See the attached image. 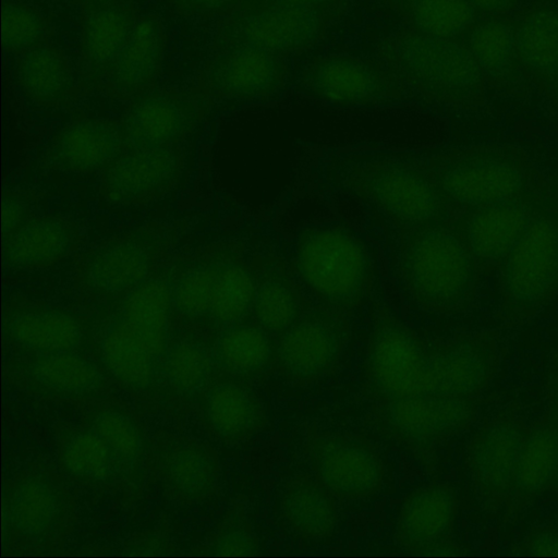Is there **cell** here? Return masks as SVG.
<instances>
[{"mask_svg":"<svg viewBox=\"0 0 558 558\" xmlns=\"http://www.w3.org/2000/svg\"><path fill=\"white\" fill-rule=\"evenodd\" d=\"M492 350L476 337L423 339L388 306L373 318L360 396L371 426L421 462L470 422Z\"/></svg>","mask_w":558,"mask_h":558,"instance_id":"cell-1","label":"cell"},{"mask_svg":"<svg viewBox=\"0 0 558 558\" xmlns=\"http://www.w3.org/2000/svg\"><path fill=\"white\" fill-rule=\"evenodd\" d=\"M398 265L412 300L425 312L451 315L473 303L483 269L449 222L399 232Z\"/></svg>","mask_w":558,"mask_h":558,"instance_id":"cell-2","label":"cell"},{"mask_svg":"<svg viewBox=\"0 0 558 558\" xmlns=\"http://www.w3.org/2000/svg\"><path fill=\"white\" fill-rule=\"evenodd\" d=\"M171 301L168 286L157 280L141 283L123 300L100 339V361L110 376L135 390L158 380Z\"/></svg>","mask_w":558,"mask_h":558,"instance_id":"cell-3","label":"cell"},{"mask_svg":"<svg viewBox=\"0 0 558 558\" xmlns=\"http://www.w3.org/2000/svg\"><path fill=\"white\" fill-rule=\"evenodd\" d=\"M380 51L395 75L426 99L465 109L484 105L486 81L462 40L405 28L386 38Z\"/></svg>","mask_w":558,"mask_h":558,"instance_id":"cell-4","label":"cell"},{"mask_svg":"<svg viewBox=\"0 0 558 558\" xmlns=\"http://www.w3.org/2000/svg\"><path fill=\"white\" fill-rule=\"evenodd\" d=\"M416 161L456 211L510 198L547 177L512 144L475 145Z\"/></svg>","mask_w":558,"mask_h":558,"instance_id":"cell-5","label":"cell"},{"mask_svg":"<svg viewBox=\"0 0 558 558\" xmlns=\"http://www.w3.org/2000/svg\"><path fill=\"white\" fill-rule=\"evenodd\" d=\"M497 267L501 311L510 319L534 316L558 294V172Z\"/></svg>","mask_w":558,"mask_h":558,"instance_id":"cell-6","label":"cell"},{"mask_svg":"<svg viewBox=\"0 0 558 558\" xmlns=\"http://www.w3.org/2000/svg\"><path fill=\"white\" fill-rule=\"evenodd\" d=\"M371 253L340 226H311L295 240L294 262L303 284L323 305L350 316L368 299L374 277Z\"/></svg>","mask_w":558,"mask_h":558,"instance_id":"cell-7","label":"cell"},{"mask_svg":"<svg viewBox=\"0 0 558 558\" xmlns=\"http://www.w3.org/2000/svg\"><path fill=\"white\" fill-rule=\"evenodd\" d=\"M344 185L399 232L449 222L456 213L416 159L385 158L355 163L347 171Z\"/></svg>","mask_w":558,"mask_h":558,"instance_id":"cell-8","label":"cell"},{"mask_svg":"<svg viewBox=\"0 0 558 558\" xmlns=\"http://www.w3.org/2000/svg\"><path fill=\"white\" fill-rule=\"evenodd\" d=\"M349 339L345 315L323 305L305 308L275 338L274 372L293 386L315 384L333 373Z\"/></svg>","mask_w":558,"mask_h":558,"instance_id":"cell-9","label":"cell"},{"mask_svg":"<svg viewBox=\"0 0 558 558\" xmlns=\"http://www.w3.org/2000/svg\"><path fill=\"white\" fill-rule=\"evenodd\" d=\"M315 477L337 498L359 500L377 494L384 463L375 446L363 437L324 432L306 442Z\"/></svg>","mask_w":558,"mask_h":558,"instance_id":"cell-10","label":"cell"},{"mask_svg":"<svg viewBox=\"0 0 558 558\" xmlns=\"http://www.w3.org/2000/svg\"><path fill=\"white\" fill-rule=\"evenodd\" d=\"M254 295V275L240 258L228 257L186 275L172 299L184 315L210 317L227 327L252 310Z\"/></svg>","mask_w":558,"mask_h":558,"instance_id":"cell-11","label":"cell"},{"mask_svg":"<svg viewBox=\"0 0 558 558\" xmlns=\"http://www.w3.org/2000/svg\"><path fill=\"white\" fill-rule=\"evenodd\" d=\"M376 64L348 54H329L308 63L300 83L311 96L340 106H373L397 100L401 88Z\"/></svg>","mask_w":558,"mask_h":558,"instance_id":"cell-12","label":"cell"},{"mask_svg":"<svg viewBox=\"0 0 558 558\" xmlns=\"http://www.w3.org/2000/svg\"><path fill=\"white\" fill-rule=\"evenodd\" d=\"M550 175L547 174L535 187L510 198L463 209L451 222L483 271L498 266L520 235L539 203Z\"/></svg>","mask_w":558,"mask_h":558,"instance_id":"cell-13","label":"cell"},{"mask_svg":"<svg viewBox=\"0 0 558 558\" xmlns=\"http://www.w3.org/2000/svg\"><path fill=\"white\" fill-rule=\"evenodd\" d=\"M456 509V495L448 485L427 484L412 490L400 508L396 545L416 555H458L451 541Z\"/></svg>","mask_w":558,"mask_h":558,"instance_id":"cell-14","label":"cell"},{"mask_svg":"<svg viewBox=\"0 0 558 558\" xmlns=\"http://www.w3.org/2000/svg\"><path fill=\"white\" fill-rule=\"evenodd\" d=\"M462 41L490 87L506 95L521 97L532 90L533 84L518 54L512 16L483 14L469 28Z\"/></svg>","mask_w":558,"mask_h":558,"instance_id":"cell-15","label":"cell"},{"mask_svg":"<svg viewBox=\"0 0 558 558\" xmlns=\"http://www.w3.org/2000/svg\"><path fill=\"white\" fill-rule=\"evenodd\" d=\"M512 20L518 54L532 84L558 102V0H534Z\"/></svg>","mask_w":558,"mask_h":558,"instance_id":"cell-16","label":"cell"},{"mask_svg":"<svg viewBox=\"0 0 558 558\" xmlns=\"http://www.w3.org/2000/svg\"><path fill=\"white\" fill-rule=\"evenodd\" d=\"M178 173L179 161L168 147L134 148L106 169L101 190L113 204H140L163 194Z\"/></svg>","mask_w":558,"mask_h":558,"instance_id":"cell-17","label":"cell"},{"mask_svg":"<svg viewBox=\"0 0 558 558\" xmlns=\"http://www.w3.org/2000/svg\"><path fill=\"white\" fill-rule=\"evenodd\" d=\"M323 29L317 8L270 4L243 17L235 26L236 45L271 52H289L312 44Z\"/></svg>","mask_w":558,"mask_h":558,"instance_id":"cell-18","label":"cell"},{"mask_svg":"<svg viewBox=\"0 0 558 558\" xmlns=\"http://www.w3.org/2000/svg\"><path fill=\"white\" fill-rule=\"evenodd\" d=\"M17 369L33 391L60 398L99 397L109 381L108 373L77 351L31 354Z\"/></svg>","mask_w":558,"mask_h":558,"instance_id":"cell-19","label":"cell"},{"mask_svg":"<svg viewBox=\"0 0 558 558\" xmlns=\"http://www.w3.org/2000/svg\"><path fill=\"white\" fill-rule=\"evenodd\" d=\"M286 75L287 68L280 53L238 45L215 62L210 82L225 96L258 99L278 92Z\"/></svg>","mask_w":558,"mask_h":558,"instance_id":"cell-20","label":"cell"},{"mask_svg":"<svg viewBox=\"0 0 558 558\" xmlns=\"http://www.w3.org/2000/svg\"><path fill=\"white\" fill-rule=\"evenodd\" d=\"M119 131L102 121H81L65 126L52 140L48 160L52 167L72 173L107 169L121 151Z\"/></svg>","mask_w":558,"mask_h":558,"instance_id":"cell-21","label":"cell"},{"mask_svg":"<svg viewBox=\"0 0 558 558\" xmlns=\"http://www.w3.org/2000/svg\"><path fill=\"white\" fill-rule=\"evenodd\" d=\"M9 339L31 354L77 351L84 343L82 322L72 313L52 307H23L7 318Z\"/></svg>","mask_w":558,"mask_h":558,"instance_id":"cell-22","label":"cell"},{"mask_svg":"<svg viewBox=\"0 0 558 558\" xmlns=\"http://www.w3.org/2000/svg\"><path fill=\"white\" fill-rule=\"evenodd\" d=\"M204 412L211 429L230 444L248 440L267 423L262 400L239 380H225L210 386L205 392Z\"/></svg>","mask_w":558,"mask_h":558,"instance_id":"cell-23","label":"cell"},{"mask_svg":"<svg viewBox=\"0 0 558 558\" xmlns=\"http://www.w3.org/2000/svg\"><path fill=\"white\" fill-rule=\"evenodd\" d=\"M280 511L290 527L310 541H327L338 531L335 496L316 478L300 474L290 478L280 497Z\"/></svg>","mask_w":558,"mask_h":558,"instance_id":"cell-24","label":"cell"},{"mask_svg":"<svg viewBox=\"0 0 558 558\" xmlns=\"http://www.w3.org/2000/svg\"><path fill=\"white\" fill-rule=\"evenodd\" d=\"M275 337L255 323L227 326L214 345L211 361L238 379H257L274 372Z\"/></svg>","mask_w":558,"mask_h":558,"instance_id":"cell-25","label":"cell"},{"mask_svg":"<svg viewBox=\"0 0 558 558\" xmlns=\"http://www.w3.org/2000/svg\"><path fill=\"white\" fill-rule=\"evenodd\" d=\"M63 502L59 490L44 477L19 481L5 497L7 524L16 535L43 537L61 520Z\"/></svg>","mask_w":558,"mask_h":558,"instance_id":"cell-26","label":"cell"},{"mask_svg":"<svg viewBox=\"0 0 558 558\" xmlns=\"http://www.w3.org/2000/svg\"><path fill=\"white\" fill-rule=\"evenodd\" d=\"M526 435L514 423H497L476 439L471 465L477 483L494 493L512 489L515 464Z\"/></svg>","mask_w":558,"mask_h":558,"instance_id":"cell-27","label":"cell"},{"mask_svg":"<svg viewBox=\"0 0 558 558\" xmlns=\"http://www.w3.org/2000/svg\"><path fill=\"white\" fill-rule=\"evenodd\" d=\"M252 311L255 322L275 338L303 312L298 289L278 258L266 262L255 277Z\"/></svg>","mask_w":558,"mask_h":558,"instance_id":"cell-28","label":"cell"},{"mask_svg":"<svg viewBox=\"0 0 558 558\" xmlns=\"http://www.w3.org/2000/svg\"><path fill=\"white\" fill-rule=\"evenodd\" d=\"M70 241V230L60 219L35 218L5 235L4 258L15 268L48 266L66 253Z\"/></svg>","mask_w":558,"mask_h":558,"instance_id":"cell-29","label":"cell"},{"mask_svg":"<svg viewBox=\"0 0 558 558\" xmlns=\"http://www.w3.org/2000/svg\"><path fill=\"white\" fill-rule=\"evenodd\" d=\"M161 60L160 26L154 20H143L135 24L130 40L111 64V78L117 87L134 90L155 78Z\"/></svg>","mask_w":558,"mask_h":558,"instance_id":"cell-30","label":"cell"},{"mask_svg":"<svg viewBox=\"0 0 558 558\" xmlns=\"http://www.w3.org/2000/svg\"><path fill=\"white\" fill-rule=\"evenodd\" d=\"M185 112L173 99L162 96L145 98L130 110L125 131L134 148L166 147L185 125Z\"/></svg>","mask_w":558,"mask_h":558,"instance_id":"cell-31","label":"cell"},{"mask_svg":"<svg viewBox=\"0 0 558 558\" xmlns=\"http://www.w3.org/2000/svg\"><path fill=\"white\" fill-rule=\"evenodd\" d=\"M413 29L423 34L458 39L480 17L469 0H390Z\"/></svg>","mask_w":558,"mask_h":558,"instance_id":"cell-32","label":"cell"},{"mask_svg":"<svg viewBox=\"0 0 558 558\" xmlns=\"http://www.w3.org/2000/svg\"><path fill=\"white\" fill-rule=\"evenodd\" d=\"M59 457L63 469L80 480L107 483L124 476L110 447L89 426L69 432Z\"/></svg>","mask_w":558,"mask_h":558,"instance_id":"cell-33","label":"cell"},{"mask_svg":"<svg viewBox=\"0 0 558 558\" xmlns=\"http://www.w3.org/2000/svg\"><path fill=\"white\" fill-rule=\"evenodd\" d=\"M148 265L144 248L133 242H121L102 248L93 257L87 278L97 291L118 293L138 287Z\"/></svg>","mask_w":558,"mask_h":558,"instance_id":"cell-34","label":"cell"},{"mask_svg":"<svg viewBox=\"0 0 558 558\" xmlns=\"http://www.w3.org/2000/svg\"><path fill=\"white\" fill-rule=\"evenodd\" d=\"M558 473V427L547 424L526 436L513 476L512 489L534 494L556 480Z\"/></svg>","mask_w":558,"mask_h":558,"instance_id":"cell-35","label":"cell"},{"mask_svg":"<svg viewBox=\"0 0 558 558\" xmlns=\"http://www.w3.org/2000/svg\"><path fill=\"white\" fill-rule=\"evenodd\" d=\"M135 24L122 8L105 5L93 10L85 22L83 49L96 66L112 64L130 40Z\"/></svg>","mask_w":558,"mask_h":558,"instance_id":"cell-36","label":"cell"},{"mask_svg":"<svg viewBox=\"0 0 558 558\" xmlns=\"http://www.w3.org/2000/svg\"><path fill=\"white\" fill-rule=\"evenodd\" d=\"M167 483L174 494L190 501L206 499L217 483V465L206 450L196 445L173 449L166 459Z\"/></svg>","mask_w":558,"mask_h":558,"instance_id":"cell-37","label":"cell"},{"mask_svg":"<svg viewBox=\"0 0 558 558\" xmlns=\"http://www.w3.org/2000/svg\"><path fill=\"white\" fill-rule=\"evenodd\" d=\"M19 77L25 93L38 101H54L71 86L66 62L48 47H33L22 57Z\"/></svg>","mask_w":558,"mask_h":558,"instance_id":"cell-38","label":"cell"},{"mask_svg":"<svg viewBox=\"0 0 558 558\" xmlns=\"http://www.w3.org/2000/svg\"><path fill=\"white\" fill-rule=\"evenodd\" d=\"M87 426L110 447L124 476L136 469L143 453V439L130 415L114 409L96 410L88 415Z\"/></svg>","mask_w":558,"mask_h":558,"instance_id":"cell-39","label":"cell"},{"mask_svg":"<svg viewBox=\"0 0 558 558\" xmlns=\"http://www.w3.org/2000/svg\"><path fill=\"white\" fill-rule=\"evenodd\" d=\"M209 355L201 344L183 341L168 349L162 375L169 384L184 395H195L207 386Z\"/></svg>","mask_w":558,"mask_h":558,"instance_id":"cell-40","label":"cell"},{"mask_svg":"<svg viewBox=\"0 0 558 558\" xmlns=\"http://www.w3.org/2000/svg\"><path fill=\"white\" fill-rule=\"evenodd\" d=\"M43 23L35 12L8 3L2 10V41L8 50L33 48L41 38Z\"/></svg>","mask_w":558,"mask_h":558,"instance_id":"cell-41","label":"cell"},{"mask_svg":"<svg viewBox=\"0 0 558 558\" xmlns=\"http://www.w3.org/2000/svg\"><path fill=\"white\" fill-rule=\"evenodd\" d=\"M211 554L218 556H252L259 551V542L243 512H236L215 538Z\"/></svg>","mask_w":558,"mask_h":558,"instance_id":"cell-42","label":"cell"},{"mask_svg":"<svg viewBox=\"0 0 558 558\" xmlns=\"http://www.w3.org/2000/svg\"><path fill=\"white\" fill-rule=\"evenodd\" d=\"M24 215V205L13 196H5L2 205V228L4 236L15 230Z\"/></svg>","mask_w":558,"mask_h":558,"instance_id":"cell-43","label":"cell"},{"mask_svg":"<svg viewBox=\"0 0 558 558\" xmlns=\"http://www.w3.org/2000/svg\"><path fill=\"white\" fill-rule=\"evenodd\" d=\"M483 14L510 15L522 0H469Z\"/></svg>","mask_w":558,"mask_h":558,"instance_id":"cell-44","label":"cell"},{"mask_svg":"<svg viewBox=\"0 0 558 558\" xmlns=\"http://www.w3.org/2000/svg\"><path fill=\"white\" fill-rule=\"evenodd\" d=\"M529 550L534 556H558V535L541 532L533 536Z\"/></svg>","mask_w":558,"mask_h":558,"instance_id":"cell-45","label":"cell"},{"mask_svg":"<svg viewBox=\"0 0 558 558\" xmlns=\"http://www.w3.org/2000/svg\"><path fill=\"white\" fill-rule=\"evenodd\" d=\"M182 7L196 11L208 12L222 9L228 5L231 0H178Z\"/></svg>","mask_w":558,"mask_h":558,"instance_id":"cell-46","label":"cell"},{"mask_svg":"<svg viewBox=\"0 0 558 558\" xmlns=\"http://www.w3.org/2000/svg\"><path fill=\"white\" fill-rule=\"evenodd\" d=\"M336 0H274L271 4L314 7L330 3Z\"/></svg>","mask_w":558,"mask_h":558,"instance_id":"cell-47","label":"cell"},{"mask_svg":"<svg viewBox=\"0 0 558 558\" xmlns=\"http://www.w3.org/2000/svg\"><path fill=\"white\" fill-rule=\"evenodd\" d=\"M556 404H557V409H558V397H557V401H556Z\"/></svg>","mask_w":558,"mask_h":558,"instance_id":"cell-48","label":"cell"},{"mask_svg":"<svg viewBox=\"0 0 558 558\" xmlns=\"http://www.w3.org/2000/svg\"><path fill=\"white\" fill-rule=\"evenodd\" d=\"M556 480L558 481V473H557V477H556Z\"/></svg>","mask_w":558,"mask_h":558,"instance_id":"cell-49","label":"cell"}]
</instances>
